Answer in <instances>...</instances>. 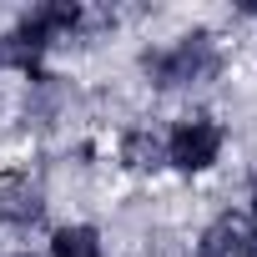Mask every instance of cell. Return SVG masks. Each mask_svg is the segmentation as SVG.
Wrapping results in <instances>:
<instances>
[{
	"mask_svg": "<svg viewBox=\"0 0 257 257\" xmlns=\"http://www.w3.org/2000/svg\"><path fill=\"white\" fill-rule=\"evenodd\" d=\"M86 26V11L76 0H46V6H31L11 36H0V66H16L26 76H41V61L56 41H71Z\"/></svg>",
	"mask_w": 257,
	"mask_h": 257,
	"instance_id": "1",
	"label": "cell"
},
{
	"mask_svg": "<svg viewBox=\"0 0 257 257\" xmlns=\"http://www.w3.org/2000/svg\"><path fill=\"white\" fill-rule=\"evenodd\" d=\"M222 71V51L212 41V31H187L172 46L142 51V76L157 91H187V86H207Z\"/></svg>",
	"mask_w": 257,
	"mask_h": 257,
	"instance_id": "2",
	"label": "cell"
},
{
	"mask_svg": "<svg viewBox=\"0 0 257 257\" xmlns=\"http://www.w3.org/2000/svg\"><path fill=\"white\" fill-rule=\"evenodd\" d=\"M162 142H167V167H177L187 177H202V172H212L222 162L227 132H222L212 116H182Z\"/></svg>",
	"mask_w": 257,
	"mask_h": 257,
	"instance_id": "3",
	"label": "cell"
},
{
	"mask_svg": "<svg viewBox=\"0 0 257 257\" xmlns=\"http://www.w3.org/2000/svg\"><path fill=\"white\" fill-rule=\"evenodd\" d=\"M202 257H257V222L247 212H217L197 242Z\"/></svg>",
	"mask_w": 257,
	"mask_h": 257,
	"instance_id": "4",
	"label": "cell"
},
{
	"mask_svg": "<svg viewBox=\"0 0 257 257\" xmlns=\"http://www.w3.org/2000/svg\"><path fill=\"white\" fill-rule=\"evenodd\" d=\"M116 162L126 172H157V167H167V142L152 126H132V132H121V142H116Z\"/></svg>",
	"mask_w": 257,
	"mask_h": 257,
	"instance_id": "5",
	"label": "cell"
},
{
	"mask_svg": "<svg viewBox=\"0 0 257 257\" xmlns=\"http://www.w3.org/2000/svg\"><path fill=\"white\" fill-rule=\"evenodd\" d=\"M0 217L16 222V227H31L46 217V192L31 182V177H11L0 182Z\"/></svg>",
	"mask_w": 257,
	"mask_h": 257,
	"instance_id": "6",
	"label": "cell"
},
{
	"mask_svg": "<svg viewBox=\"0 0 257 257\" xmlns=\"http://www.w3.org/2000/svg\"><path fill=\"white\" fill-rule=\"evenodd\" d=\"M51 257H101V232L91 222H71L51 232Z\"/></svg>",
	"mask_w": 257,
	"mask_h": 257,
	"instance_id": "7",
	"label": "cell"
},
{
	"mask_svg": "<svg viewBox=\"0 0 257 257\" xmlns=\"http://www.w3.org/2000/svg\"><path fill=\"white\" fill-rule=\"evenodd\" d=\"M247 202H252V207H247V217L257 222V177H252V192H247Z\"/></svg>",
	"mask_w": 257,
	"mask_h": 257,
	"instance_id": "8",
	"label": "cell"
},
{
	"mask_svg": "<svg viewBox=\"0 0 257 257\" xmlns=\"http://www.w3.org/2000/svg\"><path fill=\"white\" fill-rule=\"evenodd\" d=\"M6 257H36V252H6Z\"/></svg>",
	"mask_w": 257,
	"mask_h": 257,
	"instance_id": "9",
	"label": "cell"
}]
</instances>
